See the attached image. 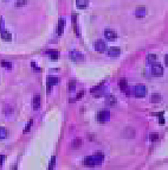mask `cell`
<instances>
[{
	"label": "cell",
	"mask_w": 168,
	"mask_h": 170,
	"mask_svg": "<svg viewBox=\"0 0 168 170\" xmlns=\"http://www.w3.org/2000/svg\"><path fill=\"white\" fill-rule=\"evenodd\" d=\"M134 94L137 98H145L147 95V87L145 85H137L134 88Z\"/></svg>",
	"instance_id": "obj_1"
},
{
	"label": "cell",
	"mask_w": 168,
	"mask_h": 170,
	"mask_svg": "<svg viewBox=\"0 0 168 170\" xmlns=\"http://www.w3.org/2000/svg\"><path fill=\"white\" fill-rule=\"evenodd\" d=\"M96 119H97V121H98V123H101V124L107 123V121L110 119V113H109V111H107V110L100 111V112L97 113V117H96Z\"/></svg>",
	"instance_id": "obj_2"
},
{
	"label": "cell",
	"mask_w": 168,
	"mask_h": 170,
	"mask_svg": "<svg viewBox=\"0 0 168 170\" xmlns=\"http://www.w3.org/2000/svg\"><path fill=\"white\" fill-rule=\"evenodd\" d=\"M151 73H153V75H155V76H161L163 74V68L161 64L155 62L151 64Z\"/></svg>",
	"instance_id": "obj_3"
},
{
	"label": "cell",
	"mask_w": 168,
	"mask_h": 170,
	"mask_svg": "<svg viewBox=\"0 0 168 170\" xmlns=\"http://www.w3.org/2000/svg\"><path fill=\"white\" fill-rule=\"evenodd\" d=\"M59 82L57 76H47V93L51 92V87L56 86Z\"/></svg>",
	"instance_id": "obj_4"
},
{
	"label": "cell",
	"mask_w": 168,
	"mask_h": 170,
	"mask_svg": "<svg viewBox=\"0 0 168 170\" xmlns=\"http://www.w3.org/2000/svg\"><path fill=\"white\" fill-rule=\"evenodd\" d=\"M91 158H92V162H94V165H101L103 159H104V156H103V153L97 152V153H95V155H92Z\"/></svg>",
	"instance_id": "obj_5"
},
{
	"label": "cell",
	"mask_w": 168,
	"mask_h": 170,
	"mask_svg": "<svg viewBox=\"0 0 168 170\" xmlns=\"http://www.w3.org/2000/svg\"><path fill=\"white\" fill-rule=\"evenodd\" d=\"M69 57L72 60V61H84V55L81 54V52H78V51H71L69 54Z\"/></svg>",
	"instance_id": "obj_6"
},
{
	"label": "cell",
	"mask_w": 168,
	"mask_h": 170,
	"mask_svg": "<svg viewBox=\"0 0 168 170\" xmlns=\"http://www.w3.org/2000/svg\"><path fill=\"white\" fill-rule=\"evenodd\" d=\"M95 50L98 52H104L107 50V44L103 42V40H97L95 43Z\"/></svg>",
	"instance_id": "obj_7"
},
{
	"label": "cell",
	"mask_w": 168,
	"mask_h": 170,
	"mask_svg": "<svg viewBox=\"0 0 168 170\" xmlns=\"http://www.w3.org/2000/svg\"><path fill=\"white\" fill-rule=\"evenodd\" d=\"M0 37H1L3 40H6V42H11V40H12V35L7 30H5V29L0 30Z\"/></svg>",
	"instance_id": "obj_8"
},
{
	"label": "cell",
	"mask_w": 168,
	"mask_h": 170,
	"mask_svg": "<svg viewBox=\"0 0 168 170\" xmlns=\"http://www.w3.org/2000/svg\"><path fill=\"white\" fill-rule=\"evenodd\" d=\"M104 37H106L108 40H116L117 34H116L114 30H106V31H104Z\"/></svg>",
	"instance_id": "obj_9"
},
{
	"label": "cell",
	"mask_w": 168,
	"mask_h": 170,
	"mask_svg": "<svg viewBox=\"0 0 168 170\" xmlns=\"http://www.w3.org/2000/svg\"><path fill=\"white\" fill-rule=\"evenodd\" d=\"M120 54H121V49L117 48V46L110 48L109 51H108V56H110V57H118Z\"/></svg>",
	"instance_id": "obj_10"
},
{
	"label": "cell",
	"mask_w": 168,
	"mask_h": 170,
	"mask_svg": "<svg viewBox=\"0 0 168 170\" xmlns=\"http://www.w3.org/2000/svg\"><path fill=\"white\" fill-rule=\"evenodd\" d=\"M146 14H147V9L145 6H140L136 9V12H135V15H136L137 18H143V17H146Z\"/></svg>",
	"instance_id": "obj_11"
},
{
	"label": "cell",
	"mask_w": 168,
	"mask_h": 170,
	"mask_svg": "<svg viewBox=\"0 0 168 170\" xmlns=\"http://www.w3.org/2000/svg\"><path fill=\"white\" fill-rule=\"evenodd\" d=\"M89 5V0H76V6L79 10H85Z\"/></svg>",
	"instance_id": "obj_12"
},
{
	"label": "cell",
	"mask_w": 168,
	"mask_h": 170,
	"mask_svg": "<svg viewBox=\"0 0 168 170\" xmlns=\"http://www.w3.org/2000/svg\"><path fill=\"white\" fill-rule=\"evenodd\" d=\"M32 107L33 110H38L41 107V96L39 95H36L33 99H32Z\"/></svg>",
	"instance_id": "obj_13"
},
{
	"label": "cell",
	"mask_w": 168,
	"mask_h": 170,
	"mask_svg": "<svg viewBox=\"0 0 168 170\" xmlns=\"http://www.w3.org/2000/svg\"><path fill=\"white\" fill-rule=\"evenodd\" d=\"M64 26H65V19L64 18H60L59 22H58V28H57V32L58 35H62L63 31H64Z\"/></svg>",
	"instance_id": "obj_14"
},
{
	"label": "cell",
	"mask_w": 168,
	"mask_h": 170,
	"mask_svg": "<svg viewBox=\"0 0 168 170\" xmlns=\"http://www.w3.org/2000/svg\"><path fill=\"white\" fill-rule=\"evenodd\" d=\"M156 61H157V56H156V55H154V54L147 55V62H148V63L153 64V63H155Z\"/></svg>",
	"instance_id": "obj_15"
},
{
	"label": "cell",
	"mask_w": 168,
	"mask_h": 170,
	"mask_svg": "<svg viewBox=\"0 0 168 170\" xmlns=\"http://www.w3.org/2000/svg\"><path fill=\"white\" fill-rule=\"evenodd\" d=\"M150 101L153 102V103H157V102H160V101H161V95H160L159 93H154L153 95H151Z\"/></svg>",
	"instance_id": "obj_16"
},
{
	"label": "cell",
	"mask_w": 168,
	"mask_h": 170,
	"mask_svg": "<svg viewBox=\"0 0 168 170\" xmlns=\"http://www.w3.org/2000/svg\"><path fill=\"white\" fill-rule=\"evenodd\" d=\"M107 102L109 103V106H111V107H115L116 106V98L114 95H109L108 96V100H107Z\"/></svg>",
	"instance_id": "obj_17"
},
{
	"label": "cell",
	"mask_w": 168,
	"mask_h": 170,
	"mask_svg": "<svg viewBox=\"0 0 168 170\" xmlns=\"http://www.w3.org/2000/svg\"><path fill=\"white\" fill-rule=\"evenodd\" d=\"M82 146V139L81 138H76L72 142V149H79Z\"/></svg>",
	"instance_id": "obj_18"
},
{
	"label": "cell",
	"mask_w": 168,
	"mask_h": 170,
	"mask_svg": "<svg viewBox=\"0 0 168 170\" xmlns=\"http://www.w3.org/2000/svg\"><path fill=\"white\" fill-rule=\"evenodd\" d=\"M118 86H120V88H121L122 91H126L127 88H128V82H127V81H126L124 79H122V80H120Z\"/></svg>",
	"instance_id": "obj_19"
},
{
	"label": "cell",
	"mask_w": 168,
	"mask_h": 170,
	"mask_svg": "<svg viewBox=\"0 0 168 170\" xmlns=\"http://www.w3.org/2000/svg\"><path fill=\"white\" fill-rule=\"evenodd\" d=\"M0 66L6 68V69H12V63L7 62V61H1V62H0Z\"/></svg>",
	"instance_id": "obj_20"
},
{
	"label": "cell",
	"mask_w": 168,
	"mask_h": 170,
	"mask_svg": "<svg viewBox=\"0 0 168 170\" xmlns=\"http://www.w3.org/2000/svg\"><path fill=\"white\" fill-rule=\"evenodd\" d=\"M7 137V130L4 127H0V139H5Z\"/></svg>",
	"instance_id": "obj_21"
},
{
	"label": "cell",
	"mask_w": 168,
	"mask_h": 170,
	"mask_svg": "<svg viewBox=\"0 0 168 170\" xmlns=\"http://www.w3.org/2000/svg\"><path fill=\"white\" fill-rule=\"evenodd\" d=\"M50 57H51V60H53V61H57V60L59 58V52H57V51H51V52H50Z\"/></svg>",
	"instance_id": "obj_22"
},
{
	"label": "cell",
	"mask_w": 168,
	"mask_h": 170,
	"mask_svg": "<svg viewBox=\"0 0 168 170\" xmlns=\"http://www.w3.org/2000/svg\"><path fill=\"white\" fill-rule=\"evenodd\" d=\"M76 89V81H70V82H69V91L70 92H74Z\"/></svg>",
	"instance_id": "obj_23"
},
{
	"label": "cell",
	"mask_w": 168,
	"mask_h": 170,
	"mask_svg": "<svg viewBox=\"0 0 168 170\" xmlns=\"http://www.w3.org/2000/svg\"><path fill=\"white\" fill-rule=\"evenodd\" d=\"M26 3H27V0H18V1L15 3V6H17V7H21L24 5H26Z\"/></svg>",
	"instance_id": "obj_24"
},
{
	"label": "cell",
	"mask_w": 168,
	"mask_h": 170,
	"mask_svg": "<svg viewBox=\"0 0 168 170\" xmlns=\"http://www.w3.org/2000/svg\"><path fill=\"white\" fill-rule=\"evenodd\" d=\"M150 140L151 142H155V140H157V138H159V134L157 133H155V132H153V133H150Z\"/></svg>",
	"instance_id": "obj_25"
},
{
	"label": "cell",
	"mask_w": 168,
	"mask_h": 170,
	"mask_svg": "<svg viewBox=\"0 0 168 170\" xmlns=\"http://www.w3.org/2000/svg\"><path fill=\"white\" fill-rule=\"evenodd\" d=\"M54 163H56V157L53 156V157H52V159H51V163H50V167H49V169H50V170L54 168Z\"/></svg>",
	"instance_id": "obj_26"
},
{
	"label": "cell",
	"mask_w": 168,
	"mask_h": 170,
	"mask_svg": "<svg viewBox=\"0 0 168 170\" xmlns=\"http://www.w3.org/2000/svg\"><path fill=\"white\" fill-rule=\"evenodd\" d=\"M31 125H32V120H30V121H29V124L26 125V127H25V130H24V132H29V130H30Z\"/></svg>",
	"instance_id": "obj_27"
},
{
	"label": "cell",
	"mask_w": 168,
	"mask_h": 170,
	"mask_svg": "<svg viewBox=\"0 0 168 170\" xmlns=\"http://www.w3.org/2000/svg\"><path fill=\"white\" fill-rule=\"evenodd\" d=\"M83 95H84V91L79 92V93L77 94V98H76V100H78V99H82V98H83Z\"/></svg>",
	"instance_id": "obj_28"
},
{
	"label": "cell",
	"mask_w": 168,
	"mask_h": 170,
	"mask_svg": "<svg viewBox=\"0 0 168 170\" xmlns=\"http://www.w3.org/2000/svg\"><path fill=\"white\" fill-rule=\"evenodd\" d=\"M31 66H32V68H33V69H36V70H41V69H39V68L36 66V63H33V62L31 63Z\"/></svg>",
	"instance_id": "obj_29"
},
{
	"label": "cell",
	"mask_w": 168,
	"mask_h": 170,
	"mask_svg": "<svg viewBox=\"0 0 168 170\" xmlns=\"http://www.w3.org/2000/svg\"><path fill=\"white\" fill-rule=\"evenodd\" d=\"M4 158H5V156H4V155H0V167H1V164H3Z\"/></svg>",
	"instance_id": "obj_30"
},
{
	"label": "cell",
	"mask_w": 168,
	"mask_h": 170,
	"mask_svg": "<svg viewBox=\"0 0 168 170\" xmlns=\"http://www.w3.org/2000/svg\"><path fill=\"white\" fill-rule=\"evenodd\" d=\"M165 63H166V67L168 66V55L165 56Z\"/></svg>",
	"instance_id": "obj_31"
},
{
	"label": "cell",
	"mask_w": 168,
	"mask_h": 170,
	"mask_svg": "<svg viewBox=\"0 0 168 170\" xmlns=\"http://www.w3.org/2000/svg\"><path fill=\"white\" fill-rule=\"evenodd\" d=\"M163 123H165L163 117H162V116H160V124H163Z\"/></svg>",
	"instance_id": "obj_32"
},
{
	"label": "cell",
	"mask_w": 168,
	"mask_h": 170,
	"mask_svg": "<svg viewBox=\"0 0 168 170\" xmlns=\"http://www.w3.org/2000/svg\"><path fill=\"white\" fill-rule=\"evenodd\" d=\"M1 23H3V18L1 17H0V30H1L3 28H1Z\"/></svg>",
	"instance_id": "obj_33"
},
{
	"label": "cell",
	"mask_w": 168,
	"mask_h": 170,
	"mask_svg": "<svg viewBox=\"0 0 168 170\" xmlns=\"http://www.w3.org/2000/svg\"><path fill=\"white\" fill-rule=\"evenodd\" d=\"M4 1H9V0H4Z\"/></svg>",
	"instance_id": "obj_34"
}]
</instances>
